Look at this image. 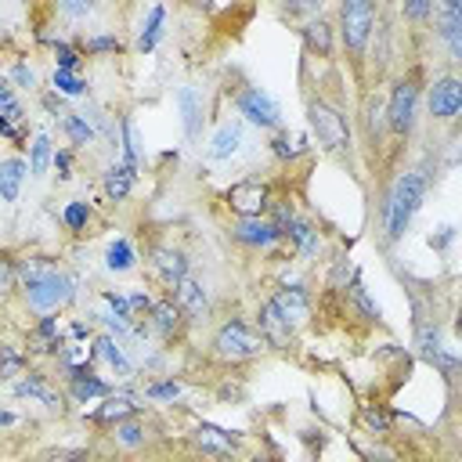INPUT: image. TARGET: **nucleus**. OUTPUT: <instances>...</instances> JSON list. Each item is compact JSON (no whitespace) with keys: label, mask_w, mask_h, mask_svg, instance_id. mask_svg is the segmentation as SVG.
Instances as JSON below:
<instances>
[{"label":"nucleus","mask_w":462,"mask_h":462,"mask_svg":"<svg viewBox=\"0 0 462 462\" xmlns=\"http://www.w3.org/2000/svg\"><path fill=\"white\" fill-rule=\"evenodd\" d=\"M383 19V0H340L336 4V48L362 73L369 48L376 40V26Z\"/></svg>","instance_id":"nucleus-1"},{"label":"nucleus","mask_w":462,"mask_h":462,"mask_svg":"<svg viewBox=\"0 0 462 462\" xmlns=\"http://www.w3.org/2000/svg\"><path fill=\"white\" fill-rule=\"evenodd\" d=\"M426 192H430V178L423 170H401L394 178V185H390V192L383 199V231H387L390 246H397L408 235L415 214L426 203Z\"/></svg>","instance_id":"nucleus-2"},{"label":"nucleus","mask_w":462,"mask_h":462,"mask_svg":"<svg viewBox=\"0 0 462 462\" xmlns=\"http://www.w3.org/2000/svg\"><path fill=\"white\" fill-rule=\"evenodd\" d=\"M423 87H426V83H423V69L412 65V69H405V73L394 80V87H390V94H387L383 123H387V134H390L397 144H405V141L415 134V126H419Z\"/></svg>","instance_id":"nucleus-3"},{"label":"nucleus","mask_w":462,"mask_h":462,"mask_svg":"<svg viewBox=\"0 0 462 462\" xmlns=\"http://www.w3.org/2000/svg\"><path fill=\"white\" fill-rule=\"evenodd\" d=\"M307 123H311L318 144L329 152V156H340L347 160L354 152V137H351V123H347V112L340 105H333L329 98H307Z\"/></svg>","instance_id":"nucleus-4"},{"label":"nucleus","mask_w":462,"mask_h":462,"mask_svg":"<svg viewBox=\"0 0 462 462\" xmlns=\"http://www.w3.org/2000/svg\"><path fill=\"white\" fill-rule=\"evenodd\" d=\"M210 347H214V354H217L221 362H228V365L253 362V358H260V354L267 351V344H264V336L257 333V326H253V322H246L242 315L224 318V322L217 326V333H214Z\"/></svg>","instance_id":"nucleus-5"},{"label":"nucleus","mask_w":462,"mask_h":462,"mask_svg":"<svg viewBox=\"0 0 462 462\" xmlns=\"http://www.w3.org/2000/svg\"><path fill=\"white\" fill-rule=\"evenodd\" d=\"M19 285H22L26 307H33L37 315H55L58 307L73 303V296H76V282L65 271H58V267H48L37 278H26Z\"/></svg>","instance_id":"nucleus-6"},{"label":"nucleus","mask_w":462,"mask_h":462,"mask_svg":"<svg viewBox=\"0 0 462 462\" xmlns=\"http://www.w3.org/2000/svg\"><path fill=\"white\" fill-rule=\"evenodd\" d=\"M231 101H235V112H239L246 123H253L257 130H278V126H285L282 105H278L264 87H257V83L239 87Z\"/></svg>","instance_id":"nucleus-7"},{"label":"nucleus","mask_w":462,"mask_h":462,"mask_svg":"<svg viewBox=\"0 0 462 462\" xmlns=\"http://www.w3.org/2000/svg\"><path fill=\"white\" fill-rule=\"evenodd\" d=\"M228 239L235 246H242V249L260 253V249H271V246L282 242V228L267 214H249V217H235L228 224Z\"/></svg>","instance_id":"nucleus-8"},{"label":"nucleus","mask_w":462,"mask_h":462,"mask_svg":"<svg viewBox=\"0 0 462 462\" xmlns=\"http://www.w3.org/2000/svg\"><path fill=\"white\" fill-rule=\"evenodd\" d=\"M433 37L444 48V62H462V0H437L433 12Z\"/></svg>","instance_id":"nucleus-9"},{"label":"nucleus","mask_w":462,"mask_h":462,"mask_svg":"<svg viewBox=\"0 0 462 462\" xmlns=\"http://www.w3.org/2000/svg\"><path fill=\"white\" fill-rule=\"evenodd\" d=\"M426 112L440 126L458 119V112H462V80L455 73L433 76V83L426 87Z\"/></svg>","instance_id":"nucleus-10"},{"label":"nucleus","mask_w":462,"mask_h":462,"mask_svg":"<svg viewBox=\"0 0 462 462\" xmlns=\"http://www.w3.org/2000/svg\"><path fill=\"white\" fill-rule=\"evenodd\" d=\"M224 199H228V206L239 214V217H249V214H267V206H271V188H267V181H260V178H242V181H235L228 192H224Z\"/></svg>","instance_id":"nucleus-11"},{"label":"nucleus","mask_w":462,"mask_h":462,"mask_svg":"<svg viewBox=\"0 0 462 462\" xmlns=\"http://www.w3.org/2000/svg\"><path fill=\"white\" fill-rule=\"evenodd\" d=\"M170 296H174V303L181 307L185 322H206V318H210V289H206L199 278L185 275V278L170 289Z\"/></svg>","instance_id":"nucleus-12"},{"label":"nucleus","mask_w":462,"mask_h":462,"mask_svg":"<svg viewBox=\"0 0 462 462\" xmlns=\"http://www.w3.org/2000/svg\"><path fill=\"white\" fill-rule=\"evenodd\" d=\"M253 326H257V333L264 336V344H267V347H275V351H289V344H292V336H296V329L282 318V311L275 307V300H271V296L260 303V311H257Z\"/></svg>","instance_id":"nucleus-13"},{"label":"nucleus","mask_w":462,"mask_h":462,"mask_svg":"<svg viewBox=\"0 0 462 462\" xmlns=\"http://www.w3.org/2000/svg\"><path fill=\"white\" fill-rule=\"evenodd\" d=\"M300 40H303L307 58H333L336 55V26L329 19H322V15L303 19Z\"/></svg>","instance_id":"nucleus-14"},{"label":"nucleus","mask_w":462,"mask_h":462,"mask_svg":"<svg viewBox=\"0 0 462 462\" xmlns=\"http://www.w3.org/2000/svg\"><path fill=\"white\" fill-rule=\"evenodd\" d=\"M148 267H152V275H156L167 289H174L188 275V253L178 249V246H156V249L148 253Z\"/></svg>","instance_id":"nucleus-15"},{"label":"nucleus","mask_w":462,"mask_h":462,"mask_svg":"<svg viewBox=\"0 0 462 462\" xmlns=\"http://www.w3.org/2000/svg\"><path fill=\"white\" fill-rule=\"evenodd\" d=\"M148 329L156 333L163 344H174L185 329V315L181 307L174 303V296H163V300H152V311H148Z\"/></svg>","instance_id":"nucleus-16"},{"label":"nucleus","mask_w":462,"mask_h":462,"mask_svg":"<svg viewBox=\"0 0 462 462\" xmlns=\"http://www.w3.org/2000/svg\"><path fill=\"white\" fill-rule=\"evenodd\" d=\"M271 300H275V307H278L282 318H285L292 329L307 326V318H311V292H307L303 285H282Z\"/></svg>","instance_id":"nucleus-17"},{"label":"nucleus","mask_w":462,"mask_h":462,"mask_svg":"<svg viewBox=\"0 0 462 462\" xmlns=\"http://www.w3.org/2000/svg\"><path fill=\"white\" fill-rule=\"evenodd\" d=\"M178 112H181L185 137L199 141L203 137V123H206V101H203V94L196 87H181L178 91Z\"/></svg>","instance_id":"nucleus-18"},{"label":"nucleus","mask_w":462,"mask_h":462,"mask_svg":"<svg viewBox=\"0 0 462 462\" xmlns=\"http://www.w3.org/2000/svg\"><path fill=\"white\" fill-rule=\"evenodd\" d=\"M282 239H289L296 246V257L300 260H315L322 253V231L311 224V221H303V217H292L285 228H282Z\"/></svg>","instance_id":"nucleus-19"},{"label":"nucleus","mask_w":462,"mask_h":462,"mask_svg":"<svg viewBox=\"0 0 462 462\" xmlns=\"http://www.w3.org/2000/svg\"><path fill=\"white\" fill-rule=\"evenodd\" d=\"M134 185H137V167H130V163H109V170L101 174V188H105V196H109V203H126L130 199V192H134Z\"/></svg>","instance_id":"nucleus-20"},{"label":"nucleus","mask_w":462,"mask_h":462,"mask_svg":"<svg viewBox=\"0 0 462 462\" xmlns=\"http://www.w3.org/2000/svg\"><path fill=\"white\" fill-rule=\"evenodd\" d=\"M101 401H105V405H101L91 419H94V423H105V426H112V423H119V419L141 412V405H137V397H134L130 390H109Z\"/></svg>","instance_id":"nucleus-21"},{"label":"nucleus","mask_w":462,"mask_h":462,"mask_svg":"<svg viewBox=\"0 0 462 462\" xmlns=\"http://www.w3.org/2000/svg\"><path fill=\"white\" fill-rule=\"evenodd\" d=\"M26 174H30V163L22 156L0 160V203H19Z\"/></svg>","instance_id":"nucleus-22"},{"label":"nucleus","mask_w":462,"mask_h":462,"mask_svg":"<svg viewBox=\"0 0 462 462\" xmlns=\"http://www.w3.org/2000/svg\"><path fill=\"white\" fill-rule=\"evenodd\" d=\"M239 148H242V123L239 119H224L217 126V134L210 137V160L214 163H224V160L235 156Z\"/></svg>","instance_id":"nucleus-23"},{"label":"nucleus","mask_w":462,"mask_h":462,"mask_svg":"<svg viewBox=\"0 0 462 462\" xmlns=\"http://www.w3.org/2000/svg\"><path fill=\"white\" fill-rule=\"evenodd\" d=\"M192 440L206 455H231V451H239V437L231 430H221V426H210V423H203Z\"/></svg>","instance_id":"nucleus-24"},{"label":"nucleus","mask_w":462,"mask_h":462,"mask_svg":"<svg viewBox=\"0 0 462 462\" xmlns=\"http://www.w3.org/2000/svg\"><path fill=\"white\" fill-rule=\"evenodd\" d=\"M163 26H167V8L163 4H152L148 15L141 19V30H137V51L141 55H152L163 40Z\"/></svg>","instance_id":"nucleus-25"},{"label":"nucleus","mask_w":462,"mask_h":462,"mask_svg":"<svg viewBox=\"0 0 462 462\" xmlns=\"http://www.w3.org/2000/svg\"><path fill=\"white\" fill-rule=\"evenodd\" d=\"M94 358H101L116 376H123V379H130L134 376V365H130V358L123 354V344L112 336V333H105V336H98L94 340V351H91Z\"/></svg>","instance_id":"nucleus-26"},{"label":"nucleus","mask_w":462,"mask_h":462,"mask_svg":"<svg viewBox=\"0 0 462 462\" xmlns=\"http://www.w3.org/2000/svg\"><path fill=\"white\" fill-rule=\"evenodd\" d=\"M437 0H397V15L412 33H426L433 26Z\"/></svg>","instance_id":"nucleus-27"},{"label":"nucleus","mask_w":462,"mask_h":462,"mask_svg":"<svg viewBox=\"0 0 462 462\" xmlns=\"http://www.w3.org/2000/svg\"><path fill=\"white\" fill-rule=\"evenodd\" d=\"M58 126H62V134L73 141V148H87V144L98 141V134H94V126H91V119H87L83 112H62V116H58Z\"/></svg>","instance_id":"nucleus-28"},{"label":"nucleus","mask_w":462,"mask_h":462,"mask_svg":"<svg viewBox=\"0 0 462 462\" xmlns=\"http://www.w3.org/2000/svg\"><path fill=\"white\" fill-rule=\"evenodd\" d=\"M112 387L101 379V376H94V372H83V376H76V379H69V397L76 401V405H91V401H101L105 394H109Z\"/></svg>","instance_id":"nucleus-29"},{"label":"nucleus","mask_w":462,"mask_h":462,"mask_svg":"<svg viewBox=\"0 0 462 462\" xmlns=\"http://www.w3.org/2000/svg\"><path fill=\"white\" fill-rule=\"evenodd\" d=\"M15 394H19V397L44 401L48 408H58V405H62V397H58V394L48 387V376H44V372H30L26 379H19V383H15Z\"/></svg>","instance_id":"nucleus-30"},{"label":"nucleus","mask_w":462,"mask_h":462,"mask_svg":"<svg viewBox=\"0 0 462 462\" xmlns=\"http://www.w3.org/2000/svg\"><path fill=\"white\" fill-rule=\"evenodd\" d=\"M347 303L354 307V311H358V315H362L365 322H376V326L383 322V311H379V303H376V300H372V296L365 292V285H362V278H358V275H354V282L347 285Z\"/></svg>","instance_id":"nucleus-31"},{"label":"nucleus","mask_w":462,"mask_h":462,"mask_svg":"<svg viewBox=\"0 0 462 462\" xmlns=\"http://www.w3.org/2000/svg\"><path fill=\"white\" fill-rule=\"evenodd\" d=\"M303 152H307V137H296V134H289L285 126L275 130V137H271V156H275V160L289 163V160H300Z\"/></svg>","instance_id":"nucleus-32"},{"label":"nucleus","mask_w":462,"mask_h":462,"mask_svg":"<svg viewBox=\"0 0 462 462\" xmlns=\"http://www.w3.org/2000/svg\"><path fill=\"white\" fill-rule=\"evenodd\" d=\"M144 437H148V426L137 419V415H126V419H119V423H112V440L119 444V448H141L144 444Z\"/></svg>","instance_id":"nucleus-33"},{"label":"nucleus","mask_w":462,"mask_h":462,"mask_svg":"<svg viewBox=\"0 0 462 462\" xmlns=\"http://www.w3.org/2000/svg\"><path fill=\"white\" fill-rule=\"evenodd\" d=\"M119 152H123V163L141 167V134L130 116H119Z\"/></svg>","instance_id":"nucleus-34"},{"label":"nucleus","mask_w":462,"mask_h":462,"mask_svg":"<svg viewBox=\"0 0 462 462\" xmlns=\"http://www.w3.org/2000/svg\"><path fill=\"white\" fill-rule=\"evenodd\" d=\"M105 267H109L112 275H126V271H134V267H137V253H134V246H130L126 239H116V242L105 249Z\"/></svg>","instance_id":"nucleus-35"},{"label":"nucleus","mask_w":462,"mask_h":462,"mask_svg":"<svg viewBox=\"0 0 462 462\" xmlns=\"http://www.w3.org/2000/svg\"><path fill=\"white\" fill-rule=\"evenodd\" d=\"M275 4H278V15L285 22H303V19H311V15H322L326 0H275Z\"/></svg>","instance_id":"nucleus-36"},{"label":"nucleus","mask_w":462,"mask_h":462,"mask_svg":"<svg viewBox=\"0 0 462 462\" xmlns=\"http://www.w3.org/2000/svg\"><path fill=\"white\" fill-rule=\"evenodd\" d=\"M51 160H55L51 137H48V134H37L33 144H30V178H44L48 167H51Z\"/></svg>","instance_id":"nucleus-37"},{"label":"nucleus","mask_w":462,"mask_h":462,"mask_svg":"<svg viewBox=\"0 0 462 462\" xmlns=\"http://www.w3.org/2000/svg\"><path fill=\"white\" fill-rule=\"evenodd\" d=\"M87 87L91 83L80 73H73V69H55V76H51V91H58L62 98H83Z\"/></svg>","instance_id":"nucleus-38"},{"label":"nucleus","mask_w":462,"mask_h":462,"mask_svg":"<svg viewBox=\"0 0 462 462\" xmlns=\"http://www.w3.org/2000/svg\"><path fill=\"white\" fill-rule=\"evenodd\" d=\"M80 51H83V55H94V58H101V55H119V51H123V40H119L116 33H94V37H83V40H80Z\"/></svg>","instance_id":"nucleus-39"},{"label":"nucleus","mask_w":462,"mask_h":462,"mask_svg":"<svg viewBox=\"0 0 462 462\" xmlns=\"http://www.w3.org/2000/svg\"><path fill=\"white\" fill-rule=\"evenodd\" d=\"M185 394V387H181V379H156V383H144V397L148 401H178Z\"/></svg>","instance_id":"nucleus-40"},{"label":"nucleus","mask_w":462,"mask_h":462,"mask_svg":"<svg viewBox=\"0 0 462 462\" xmlns=\"http://www.w3.org/2000/svg\"><path fill=\"white\" fill-rule=\"evenodd\" d=\"M0 112H4L12 123H26V109H22V101L15 98V91H12L8 80H0Z\"/></svg>","instance_id":"nucleus-41"},{"label":"nucleus","mask_w":462,"mask_h":462,"mask_svg":"<svg viewBox=\"0 0 462 462\" xmlns=\"http://www.w3.org/2000/svg\"><path fill=\"white\" fill-rule=\"evenodd\" d=\"M80 65H83V51L73 48L69 40H55V69H73V73H80Z\"/></svg>","instance_id":"nucleus-42"},{"label":"nucleus","mask_w":462,"mask_h":462,"mask_svg":"<svg viewBox=\"0 0 462 462\" xmlns=\"http://www.w3.org/2000/svg\"><path fill=\"white\" fill-rule=\"evenodd\" d=\"M62 221H65V228L69 231H87V224H91V206L87 203H80V199H73L65 210H62Z\"/></svg>","instance_id":"nucleus-43"},{"label":"nucleus","mask_w":462,"mask_h":462,"mask_svg":"<svg viewBox=\"0 0 462 462\" xmlns=\"http://www.w3.org/2000/svg\"><path fill=\"white\" fill-rule=\"evenodd\" d=\"M94 4H98V0H55L58 15L69 19V22H83V19L94 12Z\"/></svg>","instance_id":"nucleus-44"},{"label":"nucleus","mask_w":462,"mask_h":462,"mask_svg":"<svg viewBox=\"0 0 462 462\" xmlns=\"http://www.w3.org/2000/svg\"><path fill=\"white\" fill-rule=\"evenodd\" d=\"M362 419H365V426L372 430V433H390V426H394V415L387 412V408H372V405H365L362 408Z\"/></svg>","instance_id":"nucleus-45"},{"label":"nucleus","mask_w":462,"mask_h":462,"mask_svg":"<svg viewBox=\"0 0 462 462\" xmlns=\"http://www.w3.org/2000/svg\"><path fill=\"white\" fill-rule=\"evenodd\" d=\"M22 365H26V358L12 347V344H4L0 347V379H12V376H19L22 372Z\"/></svg>","instance_id":"nucleus-46"},{"label":"nucleus","mask_w":462,"mask_h":462,"mask_svg":"<svg viewBox=\"0 0 462 462\" xmlns=\"http://www.w3.org/2000/svg\"><path fill=\"white\" fill-rule=\"evenodd\" d=\"M101 300H105V307L116 315V318H126V322H134V311H130V300L123 296V292H112V289H105L101 292Z\"/></svg>","instance_id":"nucleus-47"},{"label":"nucleus","mask_w":462,"mask_h":462,"mask_svg":"<svg viewBox=\"0 0 462 462\" xmlns=\"http://www.w3.org/2000/svg\"><path fill=\"white\" fill-rule=\"evenodd\" d=\"M73 163H76L73 148H55V160H51V167L58 170V181H73Z\"/></svg>","instance_id":"nucleus-48"},{"label":"nucleus","mask_w":462,"mask_h":462,"mask_svg":"<svg viewBox=\"0 0 462 462\" xmlns=\"http://www.w3.org/2000/svg\"><path fill=\"white\" fill-rule=\"evenodd\" d=\"M12 83H15V87H22V91H37V87H40L37 73H33L26 62H15V65H12Z\"/></svg>","instance_id":"nucleus-49"},{"label":"nucleus","mask_w":462,"mask_h":462,"mask_svg":"<svg viewBox=\"0 0 462 462\" xmlns=\"http://www.w3.org/2000/svg\"><path fill=\"white\" fill-rule=\"evenodd\" d=\"M15 285H19V267H15V260H0V296L12 292Z\"/></svg>","instance_id":"nucleus-50"},{"label":"nucleus","mask_w":462,"mask_h":462,"mask_svg":"<svg viewBox=\"0 0 462 462\" xmlns=\"http://www.w3.org/2000/svg\"><path fill=\"white\" fill-rule=\"evenodd\" d=\"M0 137H8V141H15V144H22V141H26V130H22L19 123H12L4 112H0Z\"/></svg>","instance_id":"nucleus-51"},{"label":"nucleus","mask_w":462,"mask_h":462,"mask_svg":"<svg viewBox=\"0 0 462 462\" xmlns=\"http://www.w3.org/2000/svg\"><path fill=\"white\" fill-rule=\"evenodd\" d=\"M126 300H130V311H134V322H141V315H148V311H152V296H148V292H130Z\"/></svg>","instance_id":"nucleus-52"},{"label":"nucleus","mask_w":462,"mask_h":462,"mask_svg":"<svg viewBox=\"0 0 462 462\" xmlns=\"http://www.w3.org/2000/svg\"><path fill=\"white\" fill-rule=\"evenodd\" d=\"M451 242H455V228H451V224H444V228H437V231L430 235V246H433V249H448Z\"/></svg>","instance_id":"nucleus-53"},{"label":"nucleus","mask_w":462,"mask_h":462,"mask_svg":"<svg viewBox=\"0 0 462 462\" xmlns=\"http://www.w3.org/2000/svg\"><path fill=\"white\" fill-rule=\"evenodd\" d=\"M44 109H48V112L58 119V116L65 112V105H62V94H58V91H48V94H44Z\"/></svg>","instance_id":"nucleus-54"},{"label":"nucleus","mask_w":462,"mask_h":462,"mask_svg":"<svg viewBox=\"0 0 462 462\" xmlns=\"http://www.w3.org/2000/svg\"><path fill=\"white\" fill-rule=\"evenodd\" d=\"M69 336H73L76 344H83V340L91 336V326H83V322H73V326H69Z\"/></svg>","instance_id":"nucleus-55"},{"label":"nucleus","mask_w":462,"mask_h":462,"mask_svg":"<svg viewBox=\"0 0 462 462\" xmlns=\"http://www.w3.org/2000/svg\"><path fill=\"white\" fill-rule=\"evenodd\" d=\"M185 4H188V8H196V12H214L217 0H185Z\"/></svg>","instance_id":"nucleus-56"},{"label":"nucleus","mask_w":462,"mask_h":462,"mask_svg":"<svg viewBox=\"0 0 462 462\" xmlns=\"http://www.w3.org/2000/svg\"><path fill=\"white\" fill-rule=\"evenodd\" d=\"M12 423H15V412H0V430L12 426Z\"/></svg>","instance_id":"nucleus-57"},{"label":"nucleus","mask_w":462,"mask_h":462,"mask_svg":"<svg viewBox=\"0 0 462 462\" xmlns=\"http://www.w3.org/2000/svg\"><path fill=\"white\" fill-rule=\"evenodd\" d=\"M0 80H4V76H0Z\"/></svg>","instance_id":"nucleus-58"}]
</instances>
